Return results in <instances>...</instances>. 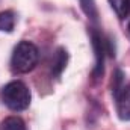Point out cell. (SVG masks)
I'll use <instances>...</instances> for the list:
<instances>
[{"label": "cell", "instance_id": "obj_1", "mask_svg": "<svg viewBox=\"0 0 130 130\" xmlns=\"http://www.w3.org/2000/svg\"><path fill=\"white\" fill-rule=\"evenodd\" d=\"M0 98H2V103L14 110V112H21V110H26L30 104V89L20 80H14V82H9L6 83L2 91H0Z\"/></svg>", "mask_w": 130, "mask_h": 130}, {"label": "cell", "instance_id": "obj_2", "mask_svg": "<svg viewBox=\"0 0 130 130\" xmlns=\"http://www.w3.org/2000/svg\"><path fill=\"white\" fill-rule=\"evenodd\" d=\"M39 52L36 45L29 41H21L15 45L11 58V68L17 74H26L32 71L38 64Z\"/></svg>", "mask_w": 130, "mask_h": 130}, {"label": "cell", "instance_id": "obj_3", "mask_svg": "<svg viewBox=\"0 0 130 130\" xmlns=\"http://www.w3.org/2000/svg\"><path fill=\"white\" fill-rule=\"evenodd\" d=\"M91 42H92V48L95 52V67H94L92 76H94V79H100L104 71V53H107L106 41L98 30L91 29Z\"/></svg>", "mask_w": 130, "mask_h": 130}, {"label": "cell", "instance_id": "obj_4", "mask_svg": "<svg viewBox=\"0 0 130 130\" xmlns=\"http://www.w3.org/2000/svg\"><path fill=\"white\" fill-rule=\"evenodd\" d=\"M113 95H115L118 117L123 121H130V83L123 85V88L117 91Z\"/></svg>", "mask_w": 130, "mask_h": 130}, {"label": "cell", "instance_id": "obj_5", "mask_svg": "<svg viewBox=\"0 0 130 130\" xmlns=\"http://www.w3.org/2000/svg\"><path fill=\"white\" fill-rule=\"evenodd\" d=\"M68 62V53L65 48H58L55 56H53V61H52V76L55 77H59L62 74V71L67 67Z\"/></svg>", "mask_w": 130, "mask_h": 130}, {"label": "cell", "instance_id": "obj_6", "mask_svg": "<svg viewBox=\"0 0 130 130\" xmlns=\"http://www.w3.org/2000/svg\"><path fill=\"white\" fill-rule=\"evenodd\" d=\"M15 27V14L12 11H0V32H12Z\"/></svg>", "mask_w": 130, "mask_h": 130}, {"label": "cell", "instance_id": "obj_7", "mask_svg": "<svg viewBox=\"0 0 130 130\" xmlns=\"http://www.w3.org/2000/svg\"><path fill=\"white\" fill-rule=\"evenodd\" d=\"M0 130H26V124L18 117H8L2 121Z\"/></svg>", "mask_w": 130, "mask_h": 130}, {"label": "cell", "instance_id": "obj_8", "mask_svg": "<svg viewBox=\"0 0 130 130\" xmlns=\"http://www.w3.org/2000/svg\"><path fill=\"white\" fill-rule=\"evenodd\" d=\"M109 3L120 18H126L130 14V0H109Z\"/></svg>", "mask_w": 130, "mask_h": 130}, {"label": "cell", "instance_id": "obj_9", "mask_svg": "<svg viewBox=\"0 0 130 130\" xmlns=\"http://www.w3.org/2000/svg\"><path fill=\"white\" fill-rule=\"evenodd\" d=\"M80 6H82L83 12L91 20H97L98 12H97V6H95V0H80Z\"/></svg>", "mask_w": 130, "mask_h": 130}, {"label": "cell", "instance_id": "obj_10", "mask_svg": "<svg viewBox=\"0 0 130 130\" xmlns=\"http://www.w3.org/2000/svg\"><path fill=\"white\" fill-rule=\"evenodd\" d=\"M129 33H130V23H129Z\"/></svg>", "mask_w": 130, "mask_h": 130}]
</instances>
